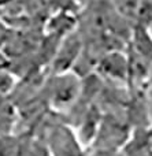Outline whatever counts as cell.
I'll use <instances>...</instances> for the list:
<instances>
[{
    "label": "cell",
    "mask_w": 152,
    "mask_h": 156,
    "mask_svg": "<svg viewBox=\"0 0 152 156\" xmlns=\"http://www.w3.org/2000/svg\"><path fill=\"white\" fill-rule=\"evenodd\" d=\"M78 92V86L76 85V81L71 80L69 76L59 77V81L54 83L52 86V97L54 101L59 103V104H65L69 103Z\"/></svg>",
    "instance_id": "obj_1"
}]
</instances>
